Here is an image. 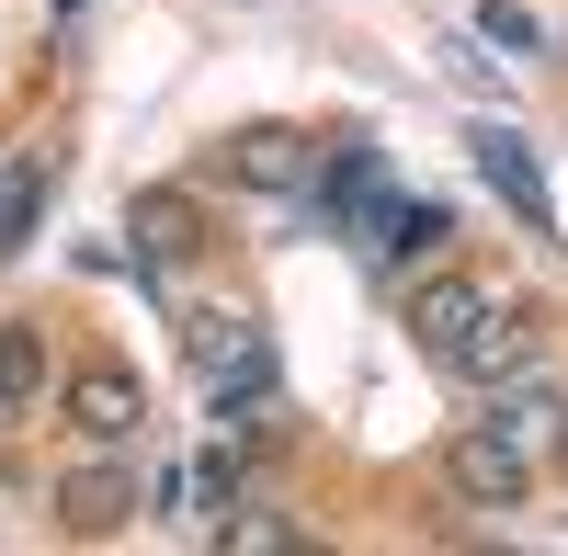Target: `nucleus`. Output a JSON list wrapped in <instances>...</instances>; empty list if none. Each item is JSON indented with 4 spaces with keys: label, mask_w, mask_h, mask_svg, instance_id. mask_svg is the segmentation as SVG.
<instances>
[{
    "label": "nucleus",
    "mask_w": 568,
    "mask_h": 556,
    "mask_svg": "<svg viewBox=\"0 0 568 556\" xmlns=\"http://www.w3.org/2000/svg\"><path fill=\"white\" fill-rule=\"evenodd\" d=\"M444 477H455V500H478V512H524L535 500V443H511L500 421H466L444 443Z\"/></svg>",
    "instance_id": "1"
},
{
    "label": "nucleus",
    "mask_w": 568,
    "mask_h": 556,
    "mask_svg": "<svg viewBox=\"0 0 568 556\" xmlns=\"http://www.w3.org/2000/svg\"><path fill=\"white\" fill-rule=\"evenodd\" d=\"M58 421H69L91 454H125L136 432H149V387H136L125 363H80V375L58 387Z\"/></svg>",
    "instance_id": "2"
},
{
    "label": "nucleus",
    "mask_w": 568,
    "mask_h": 556,
    "mask_svg": "<svg viewBox=\"0 0 568 556\" xmlns=\"http://www.w3.org/2000/svg\"><path fill=\"white\" fill-rule=\"evenodd\" d=\"M535 363H546L535 318H524V307H489L478 330H466V341L444 352V375H455V387H511V375H535Z\"/></svg>",
    "instance_id": "3"
},
{
    "label": "nucleus",
    "mask_w": 568,
    "mask_h": 556,
    "mask_svg": "<svg viewBox=\"0 0 568 556\" xmlns=\"http://www.w3.org/2000/svg\"><path fill=\"white\" fill-rule=\"evenodd\" d=\"M489 307H500V296L478 285V272H455V261H433V272H420V285H409V341H420V352L444 363V352H455L466 330H478Z\"/></svg>",
    "instance_id": "4"
},
{
    "label": "nucleus",
    "mask_w": 568,
    "mask_h": 556,
    "mask_svg": "<svg viewBox=\"0 0 568 556\" xmlns=\"http://www.w3.org/2000/svg\"><path fill=\"white\" fill-rule=\"evenodd\" d=\"M466 148H478L489 194H500L511 216H524L535 239H557V205H546V171H535V148H524V136H511V125H478V136H466Z\"/></svg>",
    "instance_id": "5"
},
{
    "label": "nucleus",
    "mask_w": 568,
    "mask_h": 556,
    "mask_svg": "<svg viewBox=\"0 0 568 556\" xmlns=\"http://www.w3.org/2000/svg\"><path fill=\"white\" fill-rule=\"evenodd\" d=\"M45 387H58V341H45L34 318H0V421L45 409Z\"/></svg>",
    "instance_id": "6"
},
{
    "label": "nucleus",
    "mask_w": 568,
    "mask_h": 556,
    "mask_svg": "<svg viewBox=\"0 0 568 556\" xmlns=\"http://www.w3.org/2000/svg\"><path fill=\"white\" fill-rule=\"evenodd\" d=\"M125 512H136V477L114 466V454H103V466H69V477H58V523H69V534H114Z\"/></svg>",
    "instance_id": "7"
},
{
    "label": "nucleus",
    "mask_w": 568,
    "mask_h": 556,
    "mask_svg": "<svg viewBox=\"0 0 568 556\" xmlns=\"http://www.w3.org/2000/svg\"><path fill=\"white\" fill-rule=\"evenodd\" d=\"M227 182H251V194H296V182H307V136H284V125L227 136Z\"/></svg>",
    "instance_id": "8"
},
{
    "label": "nucleus",
    "mask_w": 568,
    "mask_h": 556,
    "mask_svg": "<svg viewBox=\"0 0 568 556\" xmlns=\"http://www.w3.org/2000/svg\"><path fill=\"white\" fill-rule=\"evenodd\" d=\"M329 216H342V227H387V171H375V148L329 159Z\"/></svg>",
    "instance_id": "9"
},
{
    "label": "nucleus",
    "mask_w": 568,
    "mask_h": 556,
    "mask_svg": "<svg viewBox=\"0 0 568 556\" xmlns=\"http://www.w3.org/2000/svg\"><path fill=\"white\" fill-rule=\"evenodd\" d=\"M375 250H387V272L444 261V250H455V216H444V205H387V239H375Z\"/></svg>",
    "instance_id": "10"
},
{
    "label": "nucleus",
    "mask_w": 568,
    "mask_h": 556,
    "mask_svg": "<svg viewBox=\"0 0 568 556\" xmlns=\"http://www.w3.org/2000/svg\"><path fill=\"white\" fill-rule=\"evenodd\" d=\"M34 216H45V159H12L0 171V261L34 239Z\"/></svg>",
    "instance_id": "11"
},
{
    "label": "nucleus",
    "mask_w": 568,
    "mask_h": 556,
    "mask_svg": "<svg viewBox=\"0 0 568 556\" xmlns=\"http://www.w3.org/2000/svg\"><path fill=\"white\" fill-rule=\"evenodd\" d=\"M136 250H149V261H182V250H194V205H182V194H136Z\"/></svg>",
    "instance_id": "12"
}]
</instances>
